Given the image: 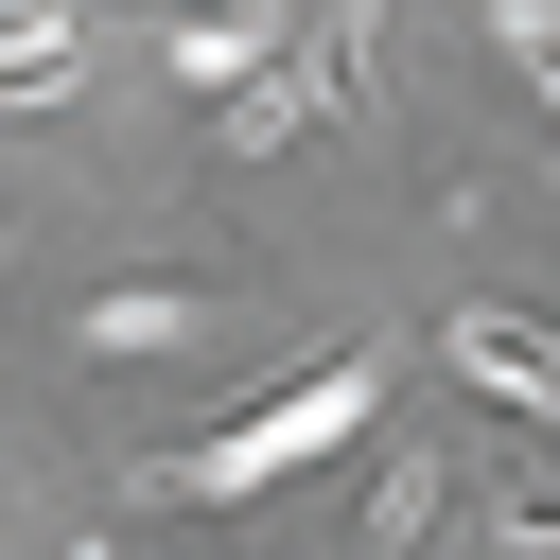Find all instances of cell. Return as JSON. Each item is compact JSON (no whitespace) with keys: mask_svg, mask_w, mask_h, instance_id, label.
Returning a JSON list of instances; mask_svg holds the SVG:
<instances>
[{"mask_svg":"<svg viewBox=\"0 0 560 560\" xmlns=\"http://www.w3.org/2000/svg\"><path fill=\"white\" fill-rule=\"evenodd\" d=\"M508 70H525V88L560 105V18H508Z\"/></svg>","mask_w":560,"mask_h":560,"instance_id":"obj_5","label":"cell"},{"mask_svg":"<svg viewBox=\"0 0 560 560\" xmlns=\"http://www.w3.org/2000/svg\"><path fill=\"white\" fill-rule=\"evenodd\" d=\"M70 52H88V18H0V88H52Z\"/></svg>","mask_w":560,"mask_h":560,"instance_id":"obj_4","label":"cell"},{"mask_svg":"<svg viewBox=\"0 0 560 560\" xmlns=\"http://www.w3.org/2000/svg\"><path fill=\"white\" fill-rule=\"evenodd\" d=\"M350 88H368V18H298V35H280V70H262V88H228V158H280V140H298V122H332Z\"/></svg>","mask_w":560,"mask_h":560,"instance_id":"obj_2","label":"cell"},{"mask_svg":"<svg viewBox=\"0 0 560 560\" xmlns=\"http://www.w3.org/2000/svg\"><path fill=\"white\" fill-rule=\"evenodd\" d=\"M385 420V368L368 350H332V368H298L280 402H245V420H210V438H175V455H140V490H192V508H228V490H280V472H315L332 438H368Z\"/></svg>","mask_w":560,"mask_h":560,"instance_id":"obj_1","label":"cell"},{"mask_svg":"<svg viewBox=\"0 0 560 560\" xmlns=\"http://www.w3.org/2000/svg\"><path fill=\"white\" fill-rule=\"evenodd\" d=\"M438 350H455V368H472V385H490V402H525V420H542V438H560V332H525V315H455V332H438Z\"/></svg>","mask_w":560,"mask_h":560,"instance_id":"obj_3","label":"cell"}]
</instances>
